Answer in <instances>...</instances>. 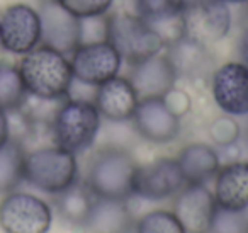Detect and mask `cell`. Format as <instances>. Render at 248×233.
Listing matches in <instances>:
<instances>
[{
  "mask_svg": "<svg viewBox=\"0 0 248 233\" xmlns=\"http://www.w3.org/2000/svg\"><path fill=\"white\" fill-rule=\"evenodd\" d=\"M135 157L128 150L107 147L99 150L87 168L85 185L95 198L126 199L135 196Z\"/></svg>",
  "mask_w": 248,
  "mask_h": 233,
  "instance_id": "2",
  "label": "cell"
},
{
  "mask_svg": "<svg viewBox=\"0 0 248 233\" xmlns=\"http://www.w3.org/2000/svg\"><path fill=\"white\" fill-rule=\"evenodd\" d=\"M38 12L41 19V45L63 55H72L82 43L80 19L70 14L56 0H43Z\"/></svg>",
  "mask_w": 248,
  "mask_h": 233,
  "instance_id": "13",
  "label": "cell"
},
{
  "mask_svg": "<svg viewBox=\"0 0 248 233\" xmlns=\"http://www.w3.org/2000/svg\"><path fill=\"white\" fill-rule=\"evenodd\" d=\"M247 138H248V128H247Z\"/></svg>",
  "mask_w": 248,
  "mask_h": 233,
  "instance_id": "35",
  "label": "cell"
},
{
  "mask_svg": "<svg viewBox=\"0 0 248 233\" xmlns=\"http://www.w3.org/2000/svg\"><path fill=\"white\" fill-rule=\"evenodd\" d=\"M41 45L39 12L28 4H12L0 16V46L12 55H26Z\"/></svg>",
  "mask_w": 248,
  "mask_h": 233,
  "instance_id": "9",
  "label": "cell"
},
{
  "mask_svg": "<svg viewBox=\"0 0 248 233\" xmlns=\"http://www.w3.org/2000/svg\"><path fill=\"white\" fill-rule=\"evenodd\" d=\"M11 140V121H9V113L0 109V147Z\"/></svg>",
  "mask_w": 248,
  "mask_h": 233,
  "instance_id": "32",
  "label": "cell"
},
{
  "mask_svg": "<svg viewBox=\"0 0 248 233\" xmlns=\"http://www.w3.org/2000/svg\"><path fill=\"white\" fill-rule=\"evenodd\" d=\"M209 233H248V209L217 208Z\"/></svg>",
  "mask_w": 248,
  "mask_h": 233,
  "instance_id": "27",
  "label": "cell"
},
{
  "mask_svg": "<svg viewBox=\"0 0 248 233\" xmlns=\"http://www.w3.org/2000/svg\"><path fill=\"white\" fill-rule=\"evenodd\" d=\"M163 100H165V104L169 106V109L172 111L175 116H179L180 119H182L190 111V107H192V99H190L189 94L182 89H177V87L170 89L169 92L163 96Z\"/></svg>",
  "mask_w": 248,
  "mask_h": 233,
  "instance_id": "30",
  "label": "cell"
},
{
  "mask_svg": "<svg viewBox=\"0 0 248 233\" xmlns=\"http://www.w3.org/2000/svg\"><path fill=\"white\" fill-rule=\"evenodd\" d=\"M106 21V39L117 50L123 62L129 67L156 53H162L165 48L162 36L136 12H109Z\"/></svg>",
  "mask_w": 248,
  "mask_h": 233,
  "instance_id": "4",
  "label": "cell"
},
{
  "mask_svg": "<svg viewBox=\"0 0 248 233\" xmlns=\"http://www.w3.org/2000/svg\"><path fill=\"white\" fill-rule=\"evenodd\" d=\"M89 233H133L135 219L126 199L95 198L85 226Z\"/></svg>",
  "mask_w": 248,
  "mask_h": 233,
  "instance_id": "19",
  "label": "cell"
},
{
  "mask_svg": "<svg viewBox=\"0 0 248 233\" xmlns=\"http://www.w3.org/2000/svg\"><path fill=\"white\" fill-rule=\"evenodd\" d=\"M129 82L140 99L163 97L177 83V72L165 53H156L150 58L129 67Z\"/></svg>",
  "mask_w": 248,
  "mask_h": 233,
  "instance_id": "15",
  "label": "cell"
},
{
  "mask_svg": "<svg viewBox=\"0 0 248 233\" xmlns=\"http://www.w3.org/2000/svg\"><path fill=\"white\" fill-rule=\"evenodd\" d=\"M131 121L140 136L152 143H170L180 133V117L169 109L163 97L140 99Z\"/></svg>",
  "mask_w": 248,
  "mask_h": 233,
  "instance_id": "14",
  "label": "cell"
},
{
  "mask_svg": "<svg viewBox=\"0 0 248 233\" xmlns=\"http://www.w3.org/2000/svg\"><path fill=\"white\" fill-rule=\"evenodd\" d=\"M93 201L95 196L87 187L85 182H75L68 189L56 194V209L66 223L73 226H85L92 213Z\"/></svg>",
  "mask_w": 248,
  "mask_h": 233,
  "instance_id": "22",
  "label": "cell"
},
{
  "mask_svg": "<svg viewBox=\"0 0 248 233\" xmlns=\"http://www.w3.org/2000/svg\"><path fill=\"white\" fill-rule=\"evenodd\" d=\"M186 4L187 0H136L135 9L136 14L162 36L167 46L186 36L184 31Z\"/></svg>",
  "mask_w": 248,
  "mask_h": 233,
  "instance_id": "17",
  "label": "cell"
},
{
  "mask_svg": "<svg viewBox=\"0 0 248 233\" xmlns=\"http://www.w3.org/2000/svg\"><path fill=\"white\" fill-rule=\"evenodd\" d=\"M133 233H186L184 226L167 209H153L135 221Z\"/></svg>",
  "mask_w": 248,
  "mask_h": 233,
  "instance_id": "25",
  "label": "cell"
},
{
  "mask_svg": "<svg viewBox=\"0 0 248 233\" xmlns=\"http://www.w3.org/2000/svg\"><path fill=\"white\" fill-rule=\"evenodd\" d=\"M19 72L31 97L45 100H62L68 97L73 72L70 58L63 53L39 45L22 55Z\"/></svg>",
  "mask_w": 248,
  "mask_h": 233,
  "instance_id": "1",
  "label": "cell"
},
{
  "mask_svg": "<svg viewBox=\"0 0 248 233\" xmlns=\"http://www.w3.org/2000/svg\"><path fill=\"white\" fill-rule=\"evenodd\" d=\"M211 94L224 114L248 116V68L240 62H226L211 73Z\"/></svg>",
  "mask_w": 248,
  "mask_h": 233,
  "instance_id": "11",
  "label": "cell"
},
{
  "mask_svg": "<svg viewBox=\"0 0 248 233\" xmlns=\"http://www.w3.org/2000/svg\"><path fill=\"white\" fill-rule=\"evenodd\" d=\"M62 7L78 19L107 16L116 0H56Z\"/></svg>",
  "mask_w": 248,
  "mask_h": 233,
  "instance_id": "28",
  "label": "cell"
},
{
  "mask_svg": "<svg viewBox=\"0 0 248 233\" xmlns=\"http://www.w3.org/2000/svg\"><path fill=\"white\" fill-rule=\"evenodd\" d=\"M213 194L221 209H248V162L234 160L221 165L214 175Z\"/></svg>",
  "mask_w": 248,
  "mask_h": 233,
  "instance_id": "18",
  "label": "cell"
},
{
  "mask_svg": "<svg viewBox=\"0 0 248 233\" xmlns=\"http://www.w3.org/2000/svg\"><path fill=\"white\" fill-rule=\"evenodd\" d=\"M217 202L206 184H187L173 201V215L186 233H209Z\"/></svg>",
  "mask_w": 248,
  "mask_h": 233,
  "instance_id": "12",
  "label": "cell"
},
{
  "mask_svg": "<svg viewBox=\"0 0 248 233\" xmlns=\"http://www.w3.org/2000/svg\"><path fill=\"white\" fill-rule=\"evenodd\" d=\"M51 223L49 204L34 194L12 191L0 201V228L5 233H48Z\"/></svg>",
  "mask_w": 248,
  "mask_h": 233,
  "instance_id": "6",
  "label": "cell"
},
{
  "mask_svg": "<svg viewBox=\"0 0 248 233\" xmlns=\"http://www.w3.org/2000/svg\"><path fill=\"white\" fill-rule=\"evenodd\" d=\"M24 181L39 191L56 196L78 182V162L75 155L56 145L26 151Z\"/></svg>",
  "mask_w": 248,
  "mask_h": 233,
  "instance_id": "5",
  "label": "cell"
},
{
  "mask_svg": "<svg viewBox=\"0 0 248 233\" xmlns=\"http://www.w3.org/2000/svg\"><path fill=\"white\" fill-rule=\"evenodd\" d=\"M100 123L102 116L92 100L68 97L60 104L51 119L55 145L73 155L82 153L93 145Z\"/></svg>",
  "mask_w": 248,
  "mask_h": 233,
  "instance_id": "3",
  "label": "cell"
},
{
  "mask_svg": "<svg viewBox=\"0 0 248 233\" xmlns=\"http://www.w3.org/2000/svg\"><path fill=\"white\" fill-rule=\"evenodd\" d=\"M233 14L224 0H187L184 9L186 36L211 46L230 34Z\"/></svg>",
  "mask_w": 248,
  "mask_h": 233,
  "instance_id": "7",
  "label": "cell"
},
{
  "mask_svg": "<svg viewBox=\"0 0 248 233\" xmlns=\"http://www.w3.org/2000/svg\"><path fill=\"white\" fill-rule=\"evenodd\" d=\"M245 4H247V9H248V0H247V2H245Z\"/></svg>",
  "mask_w": 248,
  "mask_h": 233,
  "instance_id": "34",
  "label": "cell"
},
{
  "mask_svg": "<svg viewBox=\"0 0 248 233\" xmlns=\"http://www.w3.org/2000/svg\"><path fill=\"white\" fill-rule=\"evenodd\" d=\"M236 55H238V62L248 68V26L241 31L240 38H238Z\"/></svg>",
  "mask_w": 248,
  "mask_h": 233,
  "instance_id": "31",
  "label": "cell"
},
{
  "mask_svg": "<svg viewBox=\"0 0 248 233\" xmlns=\"http://www.w3.org/2000/svg\"><path fill=\"white\" fill-rule=\"evenodd\" d=\"M123 58L107 39L82 43L70 56L73 79L85 85L97 87L106 80L119 75Z\"/></svg>",
  "mask_w": 248,
  "mask_h": 233,
  "instance_id": "8",
  "label": "cell"
},
{
  "mask_svg": "<svg viewBox=\"0 0 248 233\" xmlns=\"http://www.w3.org/2000/svg\"><path fill=\"white\" fill-rule=\"evenodd\" d=\"M177 162L187 184H207L221 167L216 148L207 143H189L177 155Z\"/></svg>",
  "mask_w": 248,
  "mask_h": 233,
  "instance_id": "21",
  "label": "cell"
},
{
  "mask_svg": "<svg viewBox=\"0 0 248 233\" xmlns=\"http://www.w3.org/2000/svg\"><path fill=\"white\" fill-rule=\"evenodd\" d=\"M106 33H107L106 16L80 19V39H82V43L102 41V39H106Z\"/></svg>",
  "mask_w": 248,
  "mask_h": 233,
  "instance_id": "29",
  "label": "cell"
},
{
  "mask_svg": "<svg viewBox=\"0 0 248 233\" xmlns=\"http://www.w3.org/2000/svg\"><path fill=\"white\" fill-rule=\"evenodd\" d=\"M207 133L214 145H217L219 148L230 147L240 141L241 138V126L236 121L234 116L230 114H221V116L214 117L207 126Z\"/></svg>",
  "mask_w": 248,
  "mask_h": 233,
  "instance_id": "26",
  "label": "cell"
},
{
  "mask_svg": "<svg viewBox=\"0 0 248 233\" xmlns=\"http://www.w3.org/2000/svg\"><path fill=\"white\" fill-rule=\"evenodd\" d=\"M226 4H245L247 0H224Z\"/></svg>",
  "mask_w": 248,
  "mask_h": 233,
  "instance_id": "33",
  "label": "cell"
},
{
  "mask_svg": "<svg viewBox=\"0 0 248 233\" xmlns=\"http://www.w3.org/2000/svg\"><path fill=\"white\" fill-rule=\"evenodd\" d=\"M28 99V90L22 82L19 67L0 62V109L17 111Z\"/></svg>",
  "mask_w": 248,
  "mask_h": 233,
  "instance_id": "24",
  "label": "cell"
},
{
  "mask_svg": "<svg viewBox=\"0 0 248 233\" xmlns=\"http://www.w3.org/2000/svg\"><path fill=\"white\" fill-rule=\"evenodd\" d=\"M187 185L177 158L162 157L145 165H138L135 175V196L148 201L175 198Z\"/></svg>",
  "mask_w": 248,
  "mask_h": 233,
  "instance_id": "10",
  "label": "cell"
},
{
  "mask_svg": "<svg viewBox=\"0 0 248 233\" xmlns=\"http://www.w3.org/2000/svg\"><path fill=\"white\" fill-rule=\"evenodd\" d=\"M140 97L128 77L116 75L95 87L93 104L100 116L112 123L131 121Z\"/></svg>",
  "mask_w": 248,
  "mask_h": 233,
  "instance_id": "16",
  "label": "cell"
},
{
  "mask_svg": "<svg viewBox=\"0 0 248 233\" xmlns=\"http://www.w3.org/2000/svg\"><path fill=\"white\" fill-rule=\"evenodd\" d=\"M26 150L21 140L11 138L0 147V194L12 192L24 182Z\"/></svg>",
  "mask_w": 248,
  "mask_h": 233,
  "instance_id": "23",
  "label": "cell"
},
{
  "mask_svg": "<svg viewBox=\"0 0 248 233\" xmlns=\"http://www.w3.org/2000/svg\"><path fill=\"white\" fill-rule=\"evenodd\" d=\"M165 48V55L172 62L177 77L199 79V77L206 75L213 63L209 46L202 45L189 36H182L177 41L167 45Z\"/></svg>",
  "mask_w": 248,
  "mask_h": 233,
  "instance_id": "20",
  "label": "cell"
}]
</instances>
